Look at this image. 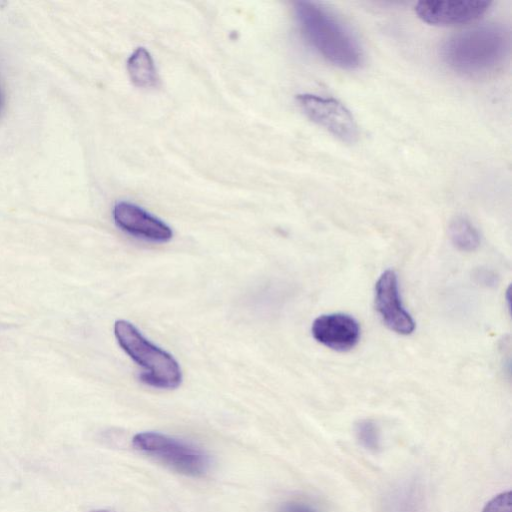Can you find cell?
Returning <instances> with one entry per match:
<instances>
[{
  "mask_svg": "<svg viewBox=\"0 0 512 512\" xmlns=\"http://www.w3.org/2000/svg\"><path fill=\"white\" fill-rule=\"evenodd\" d=\"M509 52V32L498 24H482L449 37L441 47V58L459 74L482 77L500 69Z\"/></svg>",
  "mask_w": 512,
  "mask_h": 512,
  "instance_id": "cell-1",
  "label": "cell"
},
{
  "mask_svg": "<svg viewBox=\"0 0 512 512\" xmlns=\"http://www.w3.org/2000/svg\"><path fill=\"white\" fill-rule=\"evenodd\" d=\"M295 17L307 42L327 61L343 69L353 70L363 62V52L350 30L321 5L299 1Z\"/></svg>",
  "mask_w": 512,
  "mask_h": 512,
  "instance_id": "cell-2",
  "label": "cell"
},
{
  "mask_svg": "<svg viewBox=\"0 0 512 512\" xmlns=\"http://www.w3.org/2000/svg\"><path fill=\"white\" fill-rule=\"evenodd\" d=\"M114 334L120 347L141 368L140 380L159 389L177 388L182 381V372L175 358L145 338L129 321L117 320Z\"/></svg>",
  "mask_w": 512,
  "mask_h": 512,
  "instance_id": "cell-3",
  "label": "cell"
},
{
  "mask_svg": "<svg viewBox=\"0 0 512 512\" xmlns=\"http://www.w3.org/2000/svg\"><path fill=\"white\" fill-rule=\"evenodd\" d=\"M132 445L139 452L186 476H202L210 466L208 455L201 449L159 432L137 433Z\"/></svg>",
  "mask_w": 512,
  "mask_h": 512,
  "instance_id": "cell-4",
  "label": "cell"
},
{
  "mask_svg": "<svg viewBox=\"0 0 512 512\" xmlns=\"http://www.w3.org/2000/svg\"><path fill=\"white\" fill-rule=\"evenodd\" d=\"M296 102L312 122L335 138L346 143L357 140L356 121L346 106L337 99L305 93L297 95Z\"/></svg>",
  "mask_w": 512,
  "mask_h": 512,
  "instance_id": "cell-5",
  "label": "cell"
},
{
  "mask_svg": "<svg viewBox=\"0 0 512 512\" xmlns=\"http://www.w3.org/2000/svg\"><path fill=\"white\" fill-rule=\"evenodd\" d=\"M375 307L384 324L400 335H409L415 329V322L404 308L395 271L385 270L375 284Z\"/></svg>",
  "mask_w": 512,
  "mask_h": 512,
  "instance_id": "cell-6",
  "label": "cell"
},
{
  "mask_svg": "<svg viewBox=\"0 0 512 512\" xmlns=\"http://www.w3.org/2000/svg\"><path fill=\"white\" fill-rule=\"evenodd\" d=\"M489 1H420L415 13L425 23L436 26H455L469 23L482 16L490 7Z\"/></svg>",
  "mask_w": 512,
  "mask_h": 512,
  "instance_id": "cell-7",
  "label": "cell"
},
{
  "mask_svg": "<svg viewBox=\"0 0 512 512\" xmlns=\"http://www.w3.org/2000/svg\"><path fill=\"white\" fill-rule=\"evenodd\" d=\"M112 213L116 225L135 237L164 243L173 236L172 229L165 222L134 203L117 202Z\"/></svg>",
  "mask_w": 512,
  "mask_h": 512,
  "instance_id": "cell-8",
  "label": "cell"
},
{
  "mask_svg": "<svg viewBox=\"0 0 512 512\" xmlns=\"http://www.w3.org/2000/svg\"><path fill=\"white\" fill-rule=\"evenodd\" d=\"M314 339L327 348L345 352L354 348L360 339L357 320L345 313H329L318 316L312 323Z\"/></svg>",
  "mask_w": 512,
  "mask_h": 512,
  "instance_id": "cell-9",
  "label": "cell"
},
{
  "mask_svg": "<svg viewBox=\"0 0 512 512\" xmlns=\"http://www.w3.org/2000/svg\"><path fill=\"white\" fill-rule=\"evenodd\" d=\"M127 70L131 81L141 88L155 87L158 82L157 70L150 53L137 48L128 58Z\"/></svg>",
  "mask_w": 512,
  "mask_h": 512,
  "instance_id": "cell-10",
  "label": "cell"
},
{
  "mask_svg": "<svg viewBox=\"0 0 512 512\" xmlns=\"http://www.w3.org/2000/svg\"><path fill=\"white\" fill-rule=\"evenodd\" d=\"M448 234L453 245L460 251H475L481 243L476 226L465 216L454 217L448 226Z\"/></svg>",
  "mask_w": 512,
  "mask_h": 512,
  "instance_id": "cell-11",
  "label": "cell"
},
{
  "mask_svg": "<svg viewBox=\"0 0 512 512\" xmlns=\"http://www.w3.org/2000/svg\"><path fill=\"white\" fill-rule=\"evenodd\" d=\"M355 435L365 449L376 452L380 449V431L378 425L370 419L359 420L355 424Z\"/></svg>",
  "mask_w": 512,
  "mask_h": 512,
  "instance_id": "cell-12",
  "label": "cell"
},
{
  "mask_svg": "<svg viewBox=\"0 0 512 512\" xmlns=\"http://www.w3.org/2000/svg\"><path fill=\"white\" fill-rule=\"evenodd\" d=\"M511 491L502 492L492 498L482 512H511Z\"/></svg>",
  "mask_w": 512,
  "mask_h": 512,
  "instance_id": "cell-13",
  "label": "cell"
},
{
  "mask_svg": "<svg viewBox=\"0 0 512 512\" xmlns=\"http://www.w3.org/2000/svg\"><path fill=\"white\" fill-rule=\"evenodd\" d=\"M279 512H321L316 506L313 504L299 501V500H290L283 503Z\"/></svg>",
  "mask_w": 512,
  "mask_h": 512,
  "instance_id": "cell-14",
  "label": "cell"
},
{
  "mask_svg": "<svg viewBox=\"0 0 512 512\" xmlns=\"http://www.w3.org/2000/svg\"><path fill=\"white\" fill-rule=\"evenodd\" d=\"M475 277L480 283L486 286L495 285L497 283L496 275L489 270H478Z\"/></svg>",
  "mask_w": 512,
  "mask_h": 512,
  "instance_id": "cell-15",
  "label": "cell"
},
{
  "mask_svg": "<svg viewBox=\"0 0 512 512\" xmlns=\"http://www.w3.org/2000/svg\"><path fill=\"white\" fill-rule=\"evenodd\" d=\"M91 512H108L106 510H95V511H91Z\"/></svg>",
  "mask_w": 512,
  "mask_h": 512,
  "instance_id": "cell-16",
  "label": "cell"
}]
</instances>
